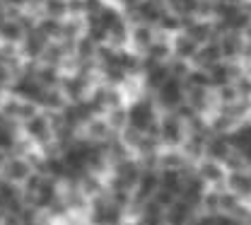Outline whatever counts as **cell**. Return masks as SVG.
Listing matches in <instances>:
<instances>
[{"instance_id": "20", "label": "cell", "mask_w": 251, "mask_h": 225, "mask_svg": "<svg viewBox=\"0 0 251 225\" xmlns=\"http://www.w3.org/2000/svg\"><path fill=\"white\" fill-rule=\"evenodd\" d=\"M188 225H215V216H203V218H196Z\"/></svg>"}, {"instance_id": "17", "label": "cell", "mask_w": 251, "mask_h": 225, "mask_svg": "<svg viewBox=\"0 0 251 225\" xmlns=\"http://www.w3.org/2000/svg\"><path fill=\"white\" fill-rule=\"evenodd\" d=\"M130 39H133L140 49H150V46H152V32H150V27H135L133 34H130Z\"/></svg>"}, {"instance_id": "10", "label": "cell", "mask_w": 251, "mask_h": 225, "mask_svg": "<svg viewBox=\"0 0 251 225\" xmlns=\"http://www.w3.org/2000/svg\"><path fill=\"white\" fill-rule=\"evenodd\" d=\"M229 150H232V145H229V141L222 138V136H218V138H213V141L205 143V153H208L210 158H215V162L227 160V158H229Z\"/></svg>"}, {"instance_id": "19", "label": "cell", "mask_w": 251, "mask_h": 225, "mask_svg": "<svg viewBox=\"0 0 251 225\" xmlns=\"http://www.w3.org/2000/svg\"><path fill=\"white\" fill-rule=\"evenodd\" d=\"M215 225H242L237 218H232V216H215Z\"/></svg>"}, {"instance_id": "14", "label": "cell", "mask_w": 251, "mask_h": 225, "mask_svg": "<svg viewBox=\"0 0 251 225\" xmlns=\"http://www.w3.org/2000/svg\"><path fill=\"white\" fill-rule=\"evenodd\" d=\"M198 49H201V46H198L193 39H188V36H179V39L174 41V51H176L181 58H196Z\"/></svg>"}, {"instance_id": "16", "label": "cell", "mask_w": 251, "mask_h": 225, "mask_svg": "<svg viewBox=\"0 0 251 225\" xmlns=\"http://www.w3.org/2000/svg\"><path fill=\"white\" fill-rule=\"evenodd\" d=\"M220 51H222V56H234V54H239V51H242V39H239L237 34L229 32L225 39H222Z\"/></svg>"}, {"instance_id": "8", "label": "cell", "mask_w": 251, "mask_h": 225, "mask_svg": "<svg viewBox=\"0 0 251 225\" xmlns=\"http://www.w3.org/2000/svg\"><path fill=\"white\" fill-rule=\"evenodd\" d=\"M227 184H229V194L234 196H251V174L247 172H232L227 177Z\"/></svg>"}, {"instance_id": "11", "label": "cell", "mask_w": 251, "mask_h": 225, "mask_svg": "<svg viewBox=\"0 0 251 225\" xmlns=\"http://www.w3.org/2000/svg\"><path fill=\"white\" fill-rule=\"evenodd\" d=\"M15 126H12V121L5 116V114H0V150H10L12 145H15Z\"/></svg>"}, {"instance_id": "13", "label": "cell", "mask_w": 251, "mask_h": 225, "mask_svg": "<svg viewBox=\"0 0 251 225\" xmlns=\"http://www.w3.org/2000/svg\"><path fill=\"white\" fill-rule=\"evenodd\" d=\"M210 34H213V27H210L208 22H193V25L188 27L186 36L188 39H193V41L201 46L203 41H208V39H210Z\"/></svg>"}, {"instance_id": "5", "label": "cell", "mask_w": 251, "mask_h": 225, "mask_svg": "<svg viewBox=\"0 0 251 225\" xmlns=\"http://www.w3.org/2000/svg\"><path fill=\"white\" fill-rule=\"evenodd\" d=\"M2 169H5V177H7V182H27L31 174V167L27 160H20V158H15V160H7L2 165Z\"/></svg>"}, {"instance_id": "6", "label": "cell", "mask_w": 251, "mask_h": 225, "mask_svg": "<svg viewBox=\"0 0 251 225\" xmlns=\"http://www.w3.org/2000/svg\"><path fill=\"white\" fill-rule=\"evenodd\" d=\"M227 141H229V145H232V148H237V150L242 153V158H244V160H251V124L239 126V129L234 131Z\"/></svg>"}, {"instance_id": "9", "label": "cell", "mask_w": 251, "mask_h": 225, "mask_svg": "<svg viewBox=\"0 0 251 225\" xmlns=\"http://www.w3.org/2000/svg\"><path fill=\"white\" fill-rule=\"evenodd\" d=\"M164 221H167L164 208H159L157 203L148 201V203L143 206V211H140V221L135 225H164Z\"/></svg>"}, {"instance_id": "4", "label": "cell", "mask_w": 251, "mask_h": 225, "mask_svg": "<svg viewBox=\"0 0 251 225\" xmlns=\"http://www.w3.org/2000/svg\"><path fill=\"white\" fill-rule=\"evenodd\" d=\"M157 97H159V102L164 107H179L184 102V85H181V80L169 75V80L157 90Z\"/></svg>"}, {"instance_id": "1", "label": "cell", "mask_w": 251, "mask_h": 225, "mask_svg": "<svg viewBox=\"0 0 251 225\" xmlns=\"http://www.w3.org/2000/svg\"><path fill=\"white\" fill-rule=\"evenodd\" d=\"M126 124L128 129L138 131V133H157V109L150 99H135L128 109H126Z\"/></svg>"}, {"instance_id": "2", "label": "cell", "mask_w": 251, "mask_h": 225, "mask_svg": "<svg viewBox=\"0 0 251 225\" xmlns=\"http://www.w3.org/2000/svg\"><path fill=\"white\" fill-rule=\"evenodd\" d=\"M92 218L97 225H116L121 223V206L109 198H97L92 206Z\"/></svg>"}, {"instance_id": "15", "label": "cell", "mask_w": 251, "mask_h": 225, "mask_svg": "<svg viewBox=\"0 0 251 225\" xmlns=\"http://www.w3.org/2000/svg\"><path fill=\"white\" fill-rule=\"evenodd\" d=\"M201 179L203 182H225V172L218 162H203L201 167Z\"/></svg>"}, {"instance_id": "7", "label": "cell", "mask_w": 251, "mask_h": 225, "mask_svg": "<svg viewBox=\"0 0 251 225\" xmlns=\"http://www.w3.org/2000/svg\"><path fill=\"white\" fill-rule=\"evenodd\" d=\"M25 129H27V133H29L36 143H46V141L51 138V133H53L51 124H49L44 116H39V114L31 116L29 121H25Z\"/></svg>"}, {"instance_id": "12", "label": "cell", "mask_w": 251, "mask_h": 225, "mask_svg": "<svg viewBox=\"0 0 251 225\" xmlns=\"http://www.w3.org/2000/svg\"><path fill=\"white\" fill-rule=\"evenodd\" d=\"M220 56H222V51H220V44H210V46H203V49H198V54H196V61H198L201 65H208V68H213Z\"/></svg>"}, {"instance_id": "18", "label": "cell", "mask_w": 251, "mask_h": 225, "mask_svg": "<svg viewBox=\"0 0 251 225\" xmlns=\"http://www.w3.org/2000/svg\"><path fill=\"white\" fill-rule=\"evenodd\" d=\"M159 25H162L164 29H179V17H172V15H164V17L159 20Z\"/></svg>"}, {"instance_id": "3", "label": "cell", "mask_w": 251, "mask_h": 225, "mask_svg": "<svg viewBox=\"0 0 251 225\" xmlns=\"http://www.w3.org/2000/svg\"><path fill=\"white\" fill-rule=\"evenodd\" d=\"M157 133H159V138H162L167 145H181L184 138H186L184 124H181L179 116H167V119H162L159 126H157Z\"/></svg>"}]
</instances>
